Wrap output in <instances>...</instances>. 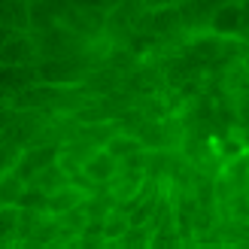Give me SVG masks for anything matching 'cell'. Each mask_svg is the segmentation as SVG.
<instances>
[{"label": "cell", "mask_w": 249, "mask_h": 249, "mask_svg": "<svg viewBox=\"0 0 249 249\" xmlns=\"http://www.w3.org/2000/svg\"><path fill=\"white\" fill-rule=\"evenodd\" d=\"M55 158H58V149L55 146H34V149H28V152H21L18 155V161H16V167H12V173L28 185L40 170H46V167H52L55 164Z\"/></svg>", "instance_id": "obj_1"}, {"label": "cell", "mask_w": 249, "mask_h": 249, "mask_svg": "<svg viewBox=\"0 0 249 249\" xmlns=\"http://www.w3.org/2000/svg\"><path fill=\"white\" fill-rule=\"evenodd\" d=\"M210 28H213V34L219 36V40L243 34V6L240 3H222V6H216L213 18H210Z\"/></svg>", "instance_id": "obj_2"}, {"label": "cell", "mask_w": 249, "mask_h": 249, "mask_svg": "<svg viewBox=\"0 0 249 249\" xmlns=\"http://www.w3.org/2000/svg\"><path fill=\"white\" fill-rule=\"evenodd\" d=\"M182 24V12L177 6H164V9H149L146 16H143V31L146 34H170L173 28H179Z\"/></svg>", "instance_id": "obj_3"}, {"label": "cell", "mask_w": 249, "mask_h": 249, "mask_svg": "<svg viewBox=\"0 0 249 249\" xmlns=\"http://www.w3.org/2000/svg\"><path fill=\"white\" fill-rule=\"evenodd\" d=\"M58 94H61V89H55V85H31V89L12 94L9 104L18 107V109H28V107H49V104L58 101Z\"/></svg>", "instance_id": "obj_4"}, {"label": "cell", "mask_w": 249, "mask_h": 249, "mask_svg": "<svg viewBox=\"0 0 249 249\" xmlns=\"http://www.w3.org/2000/svg\"><path fill=\"white\" fill-rule=\"evenodd\" d=\"M82 173L91 182H107V179H113L116 173H119V161L109 155L107 149H97V152L82 164Z\"/></svg>", "instance_id": "obj_5"}, {"label": "cell", "mask_w": 249, "mask_h": 249, "mask_svg": "<svg viewBox=\"0 0 249 249\" xmlns=\"http://www.w3.org/2000/svg\"><path fill=\"white\" fill-rule=\"evenodd\" d=\"M67 185H70V177L61 170V164H52V167H46V170L36 173V177L28 182V189H36V192H43V195H52L58 189H67Z\"/></svg>", "instance_id": "obj_6"}, {"label": "cell", "mask_w": 249, "mask_h": 249, "mask_svg": "<svg viewBox=\"0 0 249 249\" xmlns=\"http://www.w3.org/2000/svg\"><path fill=\"white\" fill-rule=\"evenodd\" d=\"M31 55H34L31 40H24V36H12L9 43L0 46V67H21Z\"/></svg>", "instance_id": "obj_7"}, {"label": "cell", "mask_w": 249, "mask_h": 249, "mask_svg": "<svg viewBox=\"0 0 249 249\" xmlns=\"http://www.w3.org/2000/svg\"><path fill=\"white\" fill-rule=\"evenodd\" d=\"M36 76H40V73H31L24 67H0V89L12 97V94H18L24 89H31V82Z\"/></svg>", "instance_id": "obj_8"}, {"label": "cell", "mask_w": 249, "mask_h": 249, "mask_svg": "<svg viewBox=\"0 0 249 249\" xmlns=\"http://www.w3.org/2000/svg\"><path fill=\"white\" fill-rule=\"evenodd\" d=\"M222 52H225V43L219 40V36L213 34V36H197L195 43H189V49H185V55H192L195 61H213V58H219Z\"/></svg>", "instance_id": "obj_9"}, {"label": "cell", "mask_w": 249, "mask_h": 249, "mask_svg": "<svg viewBox=\"0 0 249 249\" xmlns=\"http://www.w3.org/2000/svg\"><path fill=\"white\" fill-rule=\"evenodd\" d=\"M79 201H82V195L73 189V185H67V189H58V192L49 195V210L46 213H55V216L73 213V210H79Z\"/></svg>", "instance_id": "obj_10"}, {"label": "cell", "mask_w": 249, "mask_h": 249, "mask_svg": "<svg viewBox=\"0 0 249 249\" xmlns=\"http://www.w3.org/2000/svg\"><path fill=\"white\" fill-rule=\"evenodd\" d=\"M79 73L82 70L73 67V64H67V61H49V64L40 67V79L55 82V89H58V82H76Z\"/></svg>", "instance_id": "obj_11"}, {"label": "cell", "mask_w": 249, "mask_h": 249, "mask_svg": "<svg viewBox=\"0 0 249 249\" xmlns=\"http://www.w3.org/2000/svg\"><path fill=\"white\" fill-rule=\"evenodd\" d=\"M24 189H28V185L12 170L3 173V179H0V207H18V197L24 195Z\"/></svg>", "instance_id": "obj_12"}, {"label": "cell", "mask_w": 249, "mask_h": 249, "mask_svg": "<svg viewBox=\"0 0 249 249\" xmlns=\"http://www.w3.org/2000/svg\"><path fill=\"white\" fill-rule=\"evenodd\" d=\"M149 249H179L177 228H173V219H170V216L152 231V237H149Z\"/></svg>", "instance_id": "obj_13"}, {"label": "cell", "mask_w": 249, "mask_h": 249, "mask_svg": "<svg viewBox=\"0 0 249 249\" xmlns=\"http://www.w3.org/2000/svg\"><path fill=\"white\" fill-rule=\"evenodd\" d=\"M128 213H107V219H104V240L107 243H119L124 234H128Z\"/></svg>", "instance_id": "obj_14"}, {"label": "cell", "mask_w": 249, "mask_h": 249, "mask_svg": "<svg viewBox=\"0 0 249 249\" xmlns=\"http://www.w3.org/2000/svg\"><path fill=\"white\" fill-rule=\"evenodd\" d=\"M107 152L116 161H124V158H131L137 152H143V140H137V137H113L109 146H107Z\"/></svg>", "instance_id": "obj_15"}, {"label": "cell", "mask_w": 249, "mask_h": 249, "mask_svg": "<svg viewBox=\"0 0 249 249\" xmlns=\"http://www.w3.org/2000/svg\"><path fill=\"white\" fill-rule=\"evenodd\" d=\"M18 207H0V243H9L12 237H18Z\"/></svg>", "instance_id": "obj_16"}, {"label": "cell", "mask_w": 249, "mask_h": 249, "mask_svg": "<svg viewBox=\"0 0 249 249\" xmlns=\"http://www.w3.org/2000/svg\"><path fill=\"white\" fill-rule=\"evenodd\" d=\"M28 207H31V213H46L49 210V195L36 192V189H24V195L18 197V210H28Z\"/></svg>", "instance_id": "obj_17"}, {"label": "cell", "mask_w": 249, "mask_h": 249, "mask_svg": "<svg viewBox=\"0 0 249 249\" xmlns=\"http://www.w3.org/2000/svg\"><path fill=\"white\" fill-rule=\"evenodd\" d=\"M149 237H152L149 228H128V234L119 240V246L122 249H149Z\"/></svg>", "instance_id": "obj_18"}, {"label": "cell", "mask_w": 249, "mask_h": 249, "mask_svg": "<svg viewBox=\"0 0 249 249\" xmlns=\"http://www.w3.org/2000/svg\"><path fill=\"white\" fill-rule=\"evenodd\" d=\"M76 9H101L104 6V0H70Z\"/></svg>", "instance_id": "obj_19"}, {"label": "cell", "mask_w": 249, "mask_h": 249, "mask_svg": "<svg viewBox=\"0 0 249 249\" xmlns=\"http://www.w3.org/2000/svg\"><path fill=\"white\" fill-rule=\"evenodd\" d=\"M177 0H143L146 9H164V6H173Z\"/></svg>", "instance_id": "obj_20"}, {"label": "cell", "mask_w": 249, "mask_h": 249, "mask_svg": "<svg viewBox=\"0 0 249 249\" xmlns=\"http://www.w3.org/2000/svg\"><path fill=\"white\" fill-rule=\"evenodd\" d=\"M12 40V28H6V24H0V46Z\"/></svg>", "instance_id": "obj_21"}, {"label": "cell", "mask_w": 249, "mask_h": 249, "mask_svg": "<svg viewBox=\"0 0 249 249\" xmlns=\"http://www.w3.org/2000/svg\"><path fill=\"white\" fill-rule=\"evenodd\" d=\"M249 28V0H246V3H243V31Z\"/></svg>", "instance_id": "obj_22"}, {"label": "cell", "mask_w": 249, "mask_h": 249, "mask_svg": "<svg viewBox=\"0 0 249 249\" xmlns=\"http://www.w3.org/2000/svg\"><path fill=\"white\" fill-rule=\"evenodd\" d=\"M6 119V104H0V122Z\"/></svg>", "instance_id": "obj_23"}, {"label": "cell", "mask_w": 249, "mask_h": 249, "mask_svg": "<svg viewBox=\"0 0 249 249\" xmlns=\"http://www.w3.org/2000/svg\"><path fill=\"white\" fill-rule=\"evenodd\" d=\"M246 70H249V58H246Z\"/></svg>", "instance_id": "obj_24"}, {"label": "cell", "mask_w": 249, "mask_h": 249, "mask_svg": "<svg viewBox=\"0 0 249 249\" xmlns=\"http://www.w3.org/2000/svg\"><path fill=\"white\" fill-rule=\"evenodd\" d=\"M246 155H249V146H246Z\"/></svg>", "instance_id": "obj_25"}]
</instances>
